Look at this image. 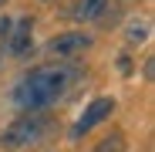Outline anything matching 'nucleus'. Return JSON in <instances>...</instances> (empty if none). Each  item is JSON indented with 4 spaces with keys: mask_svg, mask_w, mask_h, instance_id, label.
Returning <instances> with one entry per match:
<instances>
[{
    "mask_svg": "<svg viewBox=\"0 0 155 152\" xmlns=\"http://www.w3.org/2000/svg\"><path fill=\"white\" fill-rule=\"evenodd\" d=\"M81 68L71 61H51L20 74V81L10 88V105L17 112H47L78 85Z\"/></svg>",
    "mask_w": 155,
    "mask_h": 152,
    "instance_id": "nucleus-1",
    "label": "nucleus"
},
{
    "mask_svg": "<svg viewBox=\"0 0 155 152\" xmlns=\"http://www.w3.org/2000/svg\"><path fill=\"white\" fill-rule=\"evenodd\" d=\"M54 135V122L44 112H20L17 122H10L0 132V145L4 149H34Z\"/></svg>",
    "mask_w": 155,
    "mask_h": 152,
    "instance_id": "nucleus-2",
    "label": "nucleus"
},
{
    "mask_svg": "<svg viewBox=\"0 0 155 152\" xmlns=\"http://www.w3.org/2000/svg\"><path fill=\"white\" fill-rule=\"evenodd\" d=\"M91 44H94V41H91L84 31H61V34H54V37H47L41 51H44L51 61H74V58H81Z\"/></svg>",
    "mask_w": 155,
    "mask_h": 152,
    "instance_id": "nucleus-3",
    "label": "nucleus"
},
{
    "mask_svg": "<svg viewBox=\"0 0 155 152\" xmlns=\"http://www.w3.org/2000/svg\"><path fill=\"white\" fill-rule=\"evenodd\" d=\"M4 51L10 58H27L34 51V17H20L10 20V31L4 37Z\"/></svg>",
    "mask_w": 155,
    "mask_h": 152,
    "instance_id": "nucleus-4",
    "label": "nucleus"
},
{
    "mask_svg": "<svg viewBox=\"0 0 155 152\" xmlns=\"http://www.w3.org/2000/svg\"><path fill=\"white\" fill-rule=\"evenodd\" d=\"M115 105H118V101H115V98H108V95L94 98L91 105L84 108V115H81V118L74 122V129H71V142L84 139V135H88V132L94 129V125H101V122H105V118H108V115L115 112Z\"/></svg>",
    "mask_w": 155,
    "mask_h": 152,
    "instance_id": "nucleus-5",
    "label": "nucleus"
},
{
    "mask_svg": "<svg viewBox=\"0 0 155 152\" xmlns=\"http://www.w3.org/2000/svg\"><path fill=\"white\" fill-rule=\"evenodd\" d=\"M108 10V0H78V7H74V20H81V24H94L101 20V14Z\"/></svg>",
    "mask_w": 155,
    "mask_h": 152,
    "instance_id": "nucleus-6",
    "label": "nucleus"
},
{
    "mask_svg": "<svg viewBox=\"0 0 155 152\" xmlns=\"http://www.w3.org/2000/svg\"><path fill=\"white\" fill-rule=\"evenodd\" d=\"M125 145H128V139H125V132H111V135H105L91 152H125Z\"/></svg>",
    "mask_w": 155,
    "mask_h": 152,
    "instance_id": "nucleus-7",
    "label": "nucleus"
},
{
    "mask_svg": "<svg viewBox=\"0 0 155 152\" xmlns=\"http://www.w3.org/2000/svg\"><path fill=\"white\" fill-rule=\"evenodd\" d=\"M148 37V20H132V27H128V41L132 44H142Z\"/></svg>",
    "mask_w": 155,
    "mask_h": 152,
    "instance_id": "nucleus-8",
    "label": "nucleus"
},
{
    "mask_svg": "<svg viewBox=\"0 0 155 152\" xmlns=\"http://www.w3.org/2000/svg\"><path fill=\"white\" fill-rule=\"evenodd\" d=\"M142 74H145V81H152V74H155V61H152V58H145V64H142Z\"/></svg>",
    "mask_w": 155,
    "mask_h": 152,
    "instance_id": "nucleus-9",
    "label": "nucleus"
},
{
    "mask_svg": "<svg viewBox=\"0 0 155 152\" xmlns=\"http://www.w3.org/2000/svg\"><path fill=\"white\" fill-rule=\"evenodd\" d=\"M7 31H10V17H0V41L7 37Z\"/></svg>",
    "mask_w": 155,
    "mask_h": 152,
    "instance_id": "nucleus-10",
    "label": "nucleus"
},
{
    "mask_svg": "<svg viewBox=\"0 0 155 152\" xmlns=\"http://www.w3.org/2000/svg\"><path fill=\"white\" fill-rule=\"evenodd\" d=\"M4 4H7V0H0V7H4Z\"/></svg>",
    "mask_w": 155,
    "mask_h": 152,
    "instance_id": "nucleus-11",
    "label": "nucleus"
}]
</instances>
